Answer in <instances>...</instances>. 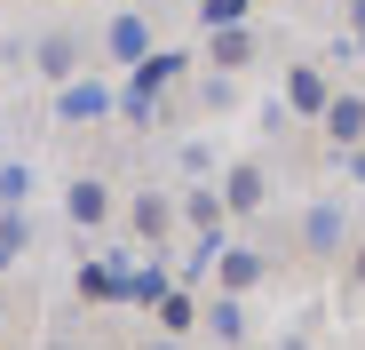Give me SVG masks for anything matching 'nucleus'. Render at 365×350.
<instances>
[{
	"mask_svg": "<svg viewBox=\"0 0 365 350\" xmlns=\"http://www.w3.org/2000/svg\"><path fill=\"white\" fill-rule=\"evenodd\" d=\"M247 56H255V40L238 32V24H222V40H215V64H222V72H238Z\"/></svg>",
	"mask_w": 365,
	"mask_h": 350,
	"instance_id": "nucleus-4",
	"label": "nucleus"
},
{
	"mask_svg": "<svg viewBox=\"0 0 365 350\" xmlns=\"http://www.w3.org/2000/svg\"><path fill=\"white\" fill-rule=\"evenodd\" d=\"M111 215V191L103 184H72V223H103Z\"/></svg>",
	"mask_w": 365,
	"mask_h": 350,
	"instance_id": "nucleus-2",
	"label": "nucleus"
},
{
	"mask_svg": "<svg viewBox=\"0 0 365 350\" xmlns=\"http://www.w3.org/2000/svg\"><path fill=\"white\" fill-rule=\"evenodd\" d=\"M0 263H9V247H0Z\"/></svg>",
	"mask_w": 365,
	"mask_h": 350,
	"instance_id": "nucleus-14",
	"label": "nucleus"
},
{
	"mask_svg": "<svg viewBox=\"0 0 365 350\" xmlns=\"http://www.w3.org/2000/svg\"><path fill=\"white\" fill-rule=\"evenodd\" d=\"M294 104H302V111H326V80H318V72H294Z\"/></svg>",
	"mask_w": 365,
	"mask_h": 350,
	"instance_id": "nucleus-9",
	"label": "nucleus"
},
{
	"mask_svg": "<svg viewBox=\"0 0 365 350\" xmlns=\"http://www.w3.org/2000/svg\"><path fill=\"white\" fill-rule=\"evenodd\" d=\"M238 215H247V207H262V167H230V191H222Z\"/></svg>",
	"mask_w": 365,
	"mask_h": 350,
	"instance_id": "nucleus-3",
	"label": "nucleus"
},
{
	"mask_svg": "<svg viewBox=\"0 0 365 350\" xmlns=\"http://www.w3.org/2000/svg\"><path fill=\"white\" fill-rule=\"evenodd\" d=\"M72 56H80V48H72V40H64V32H56V40H48V48H40V72H56V80H64V72H72Z\"/></svg>",
	"mask_w": 365,
	"mask_h": 350,
	"instance_id": "nucleus-7",
	"label": "nucleus"
},
{
	"mask_svg": "<svg viewBox=\"0 0 365 350\" xmlns=\"http://www.w3.org/2000/svg\"><path fill=\"white\" fill-rule=\"evenodd\" d=\"M135 223H143V231H151V239H159V231L175 223V207H167V199H135Z\"/></svg>",
	"mask_w": 365,
	"mask_h": 350,
	"instance_id": "nucleus-11",
	"label": "nucleus"
},
{
	"mask_svg": "<svg viewBox=\"0 0 365 350\" xmlns=\"http://www.w3.org/2000/svg\"><path fill=\"white\" fill-rule=\"evenodd\" d=\"M111 56H143V24H135V16L111 24Z\"/></svg>",
	"mask_w": 365,
	"mask_h": 350,
	"instance_id": "nucleus-8",
	"label": "nucleus"
},
{
	"mask_svg": "<svg viewBox=\"0 0 365 350\" xmlns=\"http://www.w3.org/2000/svg\"><path fill=\"white\" fill-rule=\"evenodd\" d=\"M262 279V255H222V286L238 295V286H255Z\"/></svg>",
	"mask_w": 365,
	"mask_h": 350,
	"instance_id": "nucleus-5",
	"label": "nucleus"
},
{
	"mask_svg": "<svg viewBox=\"0 0 365 350\" xmlns=\"http://www.w3.org/2000/svg\"><path fill=\"white\" fill-rule=\"evenodd\" d=\"M326 136H334V144H357V136H365V104H357V96H334V104H326Z\"/></svg>",
	"mask_w": 365,
	"mask_h": 350,
	"instance_id": "nucleus-1",
	"label": "nucleus"
},
{
	"mask_svg": "<svg viewBox=\"0 0 365 350\" xmlns=\"http://www.w3.org/2000/svg\"><path fill=\"white\" fill-rule=\"evenodd\" d=\"M247 16V0H207V24H238Z\"/></svg>",
	"mask_w": 365,
	"mask_h": 350,
	"instance_id": "nucleus-13",
	"label": "nucleus"
},
{
	"mask_svg": "<svg viewBox=\"0 0 365 350\" xmlns=\"http://www.w3.org/2000/svg\"><path fill=\"white\" fill-rule=\"evenodd\" d=\"M310 247H318V255H334V247H341V215H334V207H318V215H310Z\"/></svg>",
	"mask_w": 365,
	"mask_h": 350,
	"instance_id": "nucleus-6",
	"label": "nucleus"
},
{
	"mask_svg": "<svg viewBox=\"0 0 365 350\" xmlns=\"http://www.w3.org/2000/svg\"><path fill=\"white\" fill-rule=\"evenodd\" d=\"M159 326H167V334H182V326H191V303L167 295V303H159Z\"/></svg>",
	"mask_w": 365,
	"mask_h": 350,
	"instance_id": "nucleus-12",
	"label": "nucleus"
},
{
	"mask_svg": "<svg viewBox=\"0 0 365 350\" xmlns=\"http://www.w3.org/2000/svg\"><path fill=\"white\" fill-rule=\"evenodd\" d=\"M159 350H167V342H159Z\"/></svg>",
	"mask_w": 365,
	"mask_h": 350,
	"instance_id": "nucleus-15",
	"label": "nucleus"
},
{
	"mask_svg": "<svg viewBox=\"0 0 365 350\" xmlns=\"http://www.w3.org/2000/svg\"><path fill=\"white\" fill-rule=\"evenodd\" d=\"M222 207H230V199H207V191H191V199H182V215H191V223H207V231L222 223Z\"/></svg>",
	"mask_w": 365,
	"mask_h": 350,
	"instance_id": "nucleus-10",
	"label": "nucleus"
}]
</instances>
